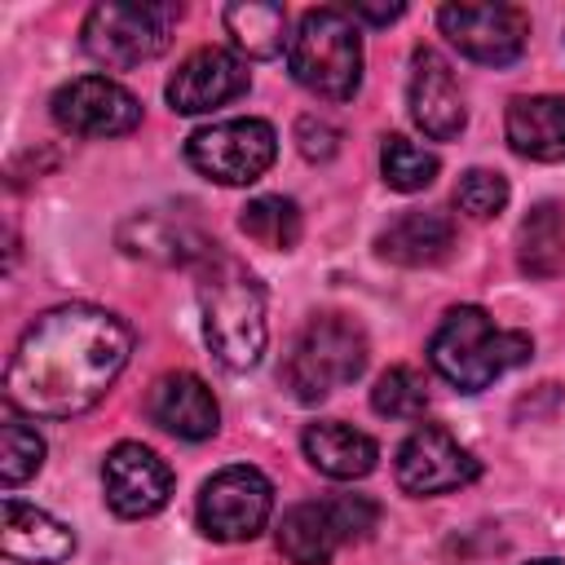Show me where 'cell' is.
I'll use <instances>...</instances> for the list:
<instances>
[{
	"label": "cell",
	"instance_id": "obj_5",
	"mask_svg": "<svg viewBox=\"0 0 565 565\" xmlns=\"http://www.w3.org/2000/svg\"><path fill=\"white\" fill-rule=\"evenodd\" d=\"M366 331L344 313H318L300 327L282 380L300 402H322L366 371Z\"/></svg>",
	"mask_w": 565,
	"mask_h": 565
},
{
	"label": "cell",
	"instance_id": "obj_3",
	"mask_svg": "<svg viewBox=\"0 0 565 565\" xmlns=\"http://www.w3.org/2000/svg\"><path fill=\"white\" fill-rule=\"evenodd\" d=\"M534 340L525 331H508L499 327L486 309L477 305H455L446 309V318L437 322L433 340H428V362L433 371L455 384L459 393H481L490 388L503 371L530 362Z\"/></svg>",
	"mask_w": 565,
	"mask_h": 565
},
{
	"label": "cell",
	"instance_id": "obj_2",
	"mask_svg": "<svg viewBox=\"0 0 565 565\" xmlns=\"http://www.w3.org/2000/svg\"><path fill=\"white\" fill-rule=\"evenodd\" d=\"M199 309L212 358L225 371H252L269 344L265 287L256 282V274L230 252L212 247L199 260Z\"/></svg>",
	"mask_w": 565,
	"mask_h": 565
},
{
	"label": "cell",
	"instance_id": "obj_30",
	"mask_svg": "<svg viewBox=\"0 0 565 565\" xmlns=\"http://www.w3.org/2000/svg\"><path fill=\"white\" fill-rule=\"evenodd\" d=\"M296 146H300L305 159L327 163V159L340 150V128L327 124V119H318V115H300V124H296Z\"/></svg>",
	"mask_w": 565,
	"mask_h": 565
},
{
	"label": "cell",
	"instance_id": "obj_8",
	"mask_svg": "<svg viewBox=\"0 0 565 565\" xmlns=\"http://www.w3.org/2000/svg\"><path fill=\"white\" fill-rule=\"evenodd\" d=\"M274 486L252 463H230L212 472L199 490V530L212 543H247L269 525Z\"/></svg>",
	"mask_w": 565,
	"mask_h": 565
},
{
	"label": "cell",
	"instance_id": "obj_4",
	"mask_svg": "<svg viewBox=\"0 0 565 565\" xmlns=\"http://www.w3.org/2000/svg\"><path fill=\"white\" fill-rule=\"evenodd\" d=\"M287 66L300 88L322 102H349L362 84V35L349 9H309L287 44Z\"/></svg>",
	"mask_w": 565,
	"mask_h": 565
},
{
	"label": "cell",
	"instance_id": "obj_13",
	"mask_svg": "<svg viewBox=\"0 0 565 565\" xmlns=\"http://www.w3.org/2000/svg\"><path fill=\"white\" fill-rule=\"evenodd\" d=\"M406 102H411L415 128L433 141H450L468 124V106H463V93L455 84V71L437 49H415Z\"/></svg>",
	"mask_w": 565,
	"mask_h": 565
},
{
	"label": "cell",
	"instance_id": "obj_12",
	"mask_svg": "<svg viewBox=\"0 0 565 565\" xmlns=\"http://www.w3.org/2000/svg\"><path fill=\"white\" fill-rule=\"evenodd\" d=\"M102 490L115 516L141 521L168 508L172 499V468L141 441H119L102 459Z\"/></svg>",
	"mask_w": 565,
	"mask_h": 565
},
{
	"label": "cell",
	"instance_id": "obj_26",
	"mask_svg": "<svg viewBox=\"0 0 565 565\" xmlns=\"http://www.w3.org/2000/svg\"><path fill=\"white\" fill-rule=\"evenodd\" d=\"M437 168H441V163H437V154H433V150H424V146H415L411 137H384L380 172H384V181H388L393 190L415 194V190L433 185Z\"/></svg>",
	"mask_w": 565,
	"mask_h": 565
},
{
	"label": "cell",
	"instance_id": "obj_31",
	"mask_svg": "<svg viewBox=\"0 0 565 565\" xmlns=\"http://www.w3.org/2000/svg\"><path fill=\"white\" fill-rule=\"evenodd\" d=\"M402 13H406V4H366V0L349 4V18L353 22H375V26H384V22L402 18Z\"/></svg>",
	"mask_w": 565,
	"mask_h": 565
},
{
	"label": "cell",
	"instance_id": "obj_16",
	"mask_svg": "<svg viewBox=\"0 0 565 565\" xmlns=\"http://www.w3.org/2000/svg\"><path fill=\"white\" fill-rule=\"evenodd\" d=\"M0 552L22 565H62L75 552V534L44 508L9 494L0 508Z\"/></svg>",
	"mask_w": 565,
	"mask_h": 565
},
{
	"label": "cell",
	"instance_id": "obj_1",
	"mask_svg": "<svg viewBox=\"0 0 565 565\" xmlns=\"http://www.w3.org/2000/svg\"><path fill=\"white\" fill-rule=\"evenodd\" d=\"M132 358V327L97 305H57L40 313L4 371L9 406L40 419L93 411Z\"/></svg>",
	"mask_w": 565,
	"mask_h": 565
},
{
	"label": "cell",
	"instance_id": "obj_18",
	"mask_svg": "<svg viewBox=\"0 0 565 565\" xmlns=\"http://www.w3.org/2000/svg\"><path fill=\"white\" fill-rule=\"evenodd\" d=\"M300 446H305V459L322 477H331V481H358L380 459L375 437L362 433V428H353V424H344V419H318V424H309L305 437H300Z\"/></svg>",
	"mask_w": 565,
	"mask_h": 565
},
{
	"label": "cell",
	"instance_id": "obj_19",
	"mask_svg": "<svg viewBox=\"0 0 565 565\" xmlns=\"http://www.w3.org/2000/svg\"><path fill=\"white\" fill-rule=\"evenodd\" d=\"M450 247H455V221L446 212H402L375 238V252L406 269L437 265L450 256Z\"/></svg>",
	"mask_w": 565,
	"mask_h": 565
},
{
	"label": "cell",
	"instance_id": "obj_15",
	"mask_svg": "<svg viewBox=\"0 0 565 565\" xmlns=\"http://www.w3.org/2000/svg\"><path fill=\"white\" fill-rule=\"evenodd\" d=\"M146 415L181 441H207L221 428V406L194 371H168L146 393Z\"/></svg>",
	"mask_w": 565,
	"mask_h": 565
},
{
	"label": "cell",
	"instance_id": "obj_22",
	"mask_svg": "<svg viewBox=\"0 0 565 565\" xmlns=\"http://www.w3.org/2000/svg\"><path fill=\"white\" fill-rule=\"evenodd\" d=\"M516 265L530 278H556L565 269V203L543 199L516 230Z\"/></svg>",
	"mask_w": 565,
	"mask_h": 565
},
{
	"label": "cell",
	"instance_id": "obj_23",
	"mask_svg": "<svg viewBox=\"0 0 565 565\" xmlns=\"http://www.w3.org/2000/svg\"><path fill=\"white\" fill-rule=\"evenodd\" d=\"M221 22L234 40L238 53L247 57H278L291 35H287V9L269 0H234L221 9Z\"/></svg>",
	"mask_w": 565,
	"mask_h": 565
},
{
	"label": "cell",
	"instance_id": "obj_27",
	"mask_svg": "<svg viewBox=\"0 0 565 565\" xmlns=\"http://www.w3.org/2000/svg\"><path fill=\"white\" fill-rule=\"evenodd\" d=\"M40 463H44V437L22 419H4L0 424V481L13 490L26 477H35Z\"/></svg>",
	"mask_w": 565,
	"mask_h": 565
},
{
	"label": "cell",
	"instance_id": "obj_28",
	"mask_svg": "<svg viewBox=\"0 0 565 565\" xmlns=\"http://www.w3.org/2000/svg\"><path fill=\"white\" fill-rule=\"evenodd\" d=\"M503 203H508V181L490 168H468L455 185V207L468 221H490L503 212Z\"/></svg>",
	"mask_w": 565,
	"mask_h": 565
},
{
	"label": "cell",
	"instance_id": "obj_9",
	"mask_svg": "<svg viewBox=\"0 0 565 565\" xmlns=\"http://www.w3.org/2000/svg\"><path fill=\"white\" fill-rule=\"evenodd\" d=\"M441 35L481 66H512L525 53L530 18L516 4H441Z\"/></svg>",
	"mask_w": 565,
	"mask_h": 565
},
{
	"label": "cell",
	"instance_id": "obj_11",
	"mask_svg": "<svg viewBox=\"0 0 565 565\" xmlns=\"http://www.w3.org/2000/svg\"><path fill=\"white\" fill-rule=\"evenodd\" d=\"M53 119L57 128L75 137H124L141 124V102L119 79L106 75H79L53 93Z\"/></svg>",
	"mask_w": 565,
	"mask_h": 565
},
{
	"label": "cell",
	"instance_id": "obj_14",
	"mask_svg": "<svg viewBox=\"0 0 565 565\" xmlns=\"http://www.w3.org/2000/svg\"><path fill=\"white\" fill-rule=\"evenodd\" d=\"M252 84L247 66L225 49H194L168 79V106L177 115H207L234 97H243Z\"/></svg>",
	"mask_w": 565,
	"mask_h": 565
},
{
	"label": "cell",
	"instance_id": "obj_20",
	"mask_svg": "<svg viewBox=\"0 0 565 565\" xmlns=\"http://www.w3.org/2000/svg\"><path fill=\"white\" fill-rule=\"evenodd\" d=\"M340 525L331 512V499H305L291 503L278 521V552L291 565H331L335 547H340Z\"/></svg>",
	"mask_w": 565,
	"mask_h": 565
},
{
	"label": "cell",
	"instance_id": "obj_10",
	"mask_svg": "<svg viewBox=\"0 0 565 565\" xmlns=\"http://www.w3.org/2000/svg\"><path fill=\"white\" fill-rule=\"evenodd\" d=\"M393 472H397V486L406 494L428 499V494H450V490L472 486L481 477V463L441 424H419L397 446V468Z\"/></svg>",
	"mask_w": 565,
	"mask_h": 565
},
{
	"label": "cell",
	"instance_id": "obj_32",
	"mask_svg": "<svg viewBox=\"0 0 565 565\" xmlns=\"http://www.w3.org/2000/svg\"><path fill=\"white\" fill-rule=\"evenodd\" d=\"M530 565H561V561H552V556H543V561H530Z\"/></svg>",
	"mask_w": 565,
	"mask_h": 565
},
{
	"label": "cell",
	"instance_id": "obj_25",
	"mask_svg": "<svg viewBox=\"0 0 565 565\" xmlns=\"http://www.w3.org/2000/svg\"><path fill=\"white\" fill-rule=\"evenodd\" d=\"M371 406L384 419H419L428 411V380L415 366H388L371 388Z\"/></svg>",
	"mask_w": 565,
	"mask_h": 565
},
{
	"label": "cell",
	"instance_id": "obj_21",
	"mask_svg": "<svg viewBox=\"0 0 565 565\" xmlns=\"http://www.w3.org/2000/svg\"><path fill=\"white\" fill-rule=\"evenodd\" d=\"M119 247H124L128 256L185 265V260H203L216 243L199 238L194 230L172 225V221H168V216H159V212H141V216H128V221L119 225Z\"/></svg>",
	"mask_w": 565,
	"mask_h": 565
},
{
	"label": "cell",
	"instance_id": "obj_7",
	"mask_svg": "<svg viewBox=\"0 0 565 565\" xmlns=\"http://www.w3.org/2000/svg\"><path fill=\"white\" fill-rule=\"evenodd\" d=\"M278 132L265 119H221L185 141V163L216 185H252L274 168Z\"/></svg>",
	"mask_w": 565,
	"mask_h": 565
},
{
	"label": "cell",
	"instance_id": "obj_24",
	"mask_svg": "<svg viewBox=\"0 0 565 565\" xmlns=\"http://www.w3.org/2000/svg\"><path fill=\"white\" fill-rule=\"evenodd\" d=\"M238 230H243L252 243L269 247V252H291V247L300 243L305 221H300V207H296L291 199H282V194H260V199H252V203L243 207Z\"/></svg>",
	"mask_w": 565,
	"mask_h": 565
},
{
	"label": "cell",
	"instance_id": "obj_6",
	"mask_svg": "<svg viewBox=\"0 0 565 565\" xmlns=\"http://www.w3.org/2000/svg\"><path fill=\"white\" fill-rule=\"evenodd\" d=\"M181 22V4H93L84 26H79V44L84 53L106 66V71H128L141 66L150 57H159L172 44V31Z\"/></svg>",
	"mask_w": 565,
	"mask_h": 565
},
{
	"label": "cell",
	"instance_id": "obj_17",
	"mask_svg": "<svg viewBox=\"0 0 565 565\" xmlns=\"http://www.w3.org/2000/svg\"><path fill=\"white\" fill-rule=\"evenodd\" d=\"M508 146L530 163H561L565 159V97L534 93L512 97L503 115Z\"/></svg>",
	"mask_w": 565,
	"mask_h": 565
},
{
	"label": "cell",
	"instance_id": "obj_29",
	"mask_svg": "<svg viewBox=\"0 0 565 565\" xmlns=\"http://www.w3.org/2000/svg\"><path fill=\"white\" fill-rule=\"evenodd\" d=\"M331 512H335V525H340V539L344 543H362L380 525V503L366 499V494H335L331 499Z\"/></svg>",
	"mask_w": 565,
	"mask_h": 565
}]
</instances>
